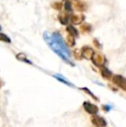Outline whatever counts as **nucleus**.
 <instances>
[{
	"label": "nucleus",
	"instance_id": "1",
	"mask_svg": "<svg viewBox=\"0 0 126 127\" xmlns=\"http://www.w3.org/2000/svg\"><path fill=\"white\" fill-rule=\"evenodd\" d=\"M43 38H44V40H45V42H47L48 45L49 46V48H50V49H52V50L54 51L56 55H59V56L62 59L64 62H67V64H69V65H71V66H74V64L71 62L70 59H69L68 57L66 56L65 54H64L63 52L59 49V47H58V46L55 44V42H54L52 36H51V35H49L48 32H44V33H43Z\"/></svg>",
	"mask_w": 126,
	"mask_h": 127
},
{
	"label": "nucleus",
	"instance_id": "2",
	"mask_svg": "<svg viewBox=\"0 0 126 127\" xmlns=\"http://www.w3.org/2000/svg\"><path fill=\"white\" fill-rule=\"evenodd\" d=\"M51 36H52L53 40H54V42H55L56 45L59 47V49H61L64 54H65L66 56L68 57V58L70 59L71 52H70V50H69L68 48H67V44L65 43V41L63 40V38L61 35V34H60L59 32H54V33L52 34Z\"/></svg>",
	"mask_w": 126,
	"mask_h": 127
},
{
	"label": "nucleus",
	"instance_id": "3",
	"mask_svg": "<svg viewBox=\"0 0 126 127\" xmlns=\"http://www.w3.org/2000/svg\"><path fill=\"white\" fill-rule=\"evenodd\" d=\"M111 80L117 87H118L120 89L126 92V79L125 77L119 75V74H116V75H113Z\"/></svg>",
	"mask_w": 126,
	"mask_h": 127
},
{
	"label": "nucleus",
	"instance_id": "4",
	"mask_svg": "<svg viewBox=\"0 0 126 127\" xmlns=\"http://www.w3.org/2000/svg\"><path fill=\"white\" fill-rule=\"evenodd\" d=\"M91 60H92V62H93V63L99 67H104L106 62L105 57L103 55H101V54H98V53H94V55H93Z\"/></svg>",
	"mask_w": 126,
	"mask_h": 127
},
{
	"label": "nucleus",
	"instance_id": "5",
	"mask_svg": "<svg viewBox=\"0 0 126 127\" xmlns=\"http://www.w3.org/2000/svg\"><path fill=\"white\" fill-rule=\"evenodd\" d=\"M83 107L87 113L92 114V115H97V113L99 112V107L89 101H85L83 103Z\"/></svg>",
	"mask_w": 126,
	"mask_h": 127
},
{
	"label": "nucleus",
	"instance_id": "6",
	"mask_svg": "<svg viewBox=\"0 0 126 127\" xmlns=\"http://www.w3.org/2000/svg\"><path fill=\"white\" fill-rule=\"evenodd\" d=\"M91 121L93 125H94L96 127H105L107 126V122L103 117L98 115H93L91 118Z\"/></svg>",
	"mask_w": 126,
	"mask_h": 127
},
{
	"label": "nucleus",
	"instance_id": "7",
	"mask_svg": "<svg viewBox=\"0 0 126 127\" xmlns=\"http://www.w3.org/2000/svg\"><path fill=\"white\" fill-rule=\"evenodd\" d=\"M81 51V55H82V58H86L87 60H91L93 55H94V51L89 46H84L82 49H80Z\"/></svg>",
	"mask_w": 126,
	"mask_h": 127
},
{
	"label": "nucleus",
	"instance_id": "8",
	"mask_svg": "<svg viewBox=\"0 0 126 127\" xmlns=\"http://www.w3.org/2000/svg\"><path fill=\"white\" fill-rule=\"evenodd\" d=\"M85 16L82 14H72L69 17V20L74 24H80L84 21Z\"/></svg>",
	"mask_w": 126,
	"mask_h": 127
},
{
	"label": "nucleus",
	"instance_id": "9",
	"mask_svg": "<svg viewBox=\"0 0 126 127\" xmlns=\"http://www.w3.org/2000/svg\"><path fill=\"white\" fill-rule=\"evenodd\" d=\"M99 68H100V74L103 78L105 79V80H111V79H112V77H113L112 73H111L107 67L104 66V67H99Z\"/></svg>",
	"mask_w": 126,
	"mask_h": 127
},
{
	"label": "nucleus",
	"instance_id": "10",
	"mask_svg": "<svg viewBox=\"0 0 126 127\" xmlns=\"http://www.w3.org/2000/svg\"><path fill=\"white\" fill-rule=\"evenodd\" d=\"M54 78L56 79L57 80H59V81H61V83L65 84V85L68 86V87H74V86L73 85L71 82H69L68 80H67V79L65 78L64 76H62L61 74H54Z\"/></svg>",
	"mask_w": 126,
	"mask_h": 127
},
{
	"label": "nucleus",
	"instance_id": "11",
	"mask_svg": "<svg viewBox=\"0 0 126 127\" xmlns=\"http://www.w3.org/2000/svg\"><path fill=\"white\" fill-rule=\"evenodd\" d=\"M58 19H59V21L61 22V24H63V25H65V24H67V23H68L69 21V17L68 15H67V13H61L59 15V17H58Z\"/></svg>",
	"mask_w": 126,
	"mask_h": 127
},
{
	"label": "nucleus",
	"instance_id": "12",
	"mask_svg": "<svg viewBox=\"0 0 126 127\" xmlns=\"http://www.w3.org/2000/svg\"><path fill=\"white\" fill-rule=\"evenodd\" d=\"M67 31L69 33V35H72V36H79V32H78L77 29L74 28L72 25H68L67 27Z\"/></svg>",
	"mask_w": 126,
	"mask_h": 127
},
{
	"label": "nucleus",
	"instance_id": "13",
	"mask_svg": "<svg viewBox=\"0 0 126 127\" xmlns=\"http://www.w3.org/2000/svg\"><path fill=\"white\" fill-rule=\"evenodd\" d=\"M16 58H17L18 61H20V62H26V63L32 64V62H30V61L28 60L27 56H26V55H24V54H23V53L17 54V55H16Z\"/></svg>",
	"mask_w": 126,
	"mask_h": 127
},
{
	"label": "nucleus",
	"instance_id": "14",
	"mask_svg": "<svg viewBox=\"0 0 126 127\" xmlns=\"http://www.w3.org/2000/svg\"><path fill=\"white\" fill-rule=\"evenodd\" d=\"M80 30L83 33H89V32L92 31V25L90 24H87V23L81 24Z\"/></svg>",
	"mask_w": 126,
	"mask_h": 127
},
{
	"label": "nucleus",
	"instance_id": "15",
	"mask_svg": "<svg viewBox=\"0 0 126 127\" xmlns=\"http://www.w3.org/2000/svg\"><path fill=\"white\" fill-rule=\"evenodd\" d=\"M66 41H67V43L69 47H74L75 45V40H74V37L72 36V35H67V38H66Z\"/></svg>",
	"mask_w": 126,
	"mask_h": 127
},
{
	"label": "nucleus",
	"instance_id": "16",
	"mask_svg": "<svg viewBox=\"0 0 126 127\" xmlns=\"http://www.w3.org/2000/svg\"><path fill=\"white\" fill-rule=\"evenodd\" d=\"M75 8H76V10H79V11H84L86 9V4L82 3V2H79V3L75 4Z\"/></svg>",
	"mask_w": 126,
	"mask_h": 127
},
{
	"label": "nucleus",
	"instance_id": "17",
	"mask_svg": "<svg viewBox=\"0 0 126 127\" xmlns=\"http://www.w3.org/2000/svg\"><path fill=\"white\" fill-rule=\"evenodd\" d=\"M0 41L3 42H8V43H10L11 42V40H10V37L7 36L5 34L3 33H0Z\"/></svg>",
	"mask_w": 126,
	"mask_h": 127
},
{
	"label": "nucleus",
	"instance_id": "18",
	"mask_svg": "<svg viewBox=\"0 0 126 127\" xmlns=\"http://www.w3.org/2000/svg\"><path fill=\"white\" fill-rule=\"evenodd\" d=\"M51 6H52V8H54V10H61V8L63 7V4L61 2H54V3H53L52 4H51Z\"/></svg>",
	"mask_w": 126,
	"mask_h": 127
},
{
	"label": "nucleus",
	"instance_id": "19",
	"mask_svg": "<svg viewBox=\"0 0 126 127\" xmlns=\"http://www.w3.org/2000/svg\"><path fill=\"white\" fill-rule=\"evenodd\" d=\"M80 89H81V90H83V91H84V92H85V93H86V94H89V95H90V96H91V97H93V99H95V100H97V101H98V100H99V99H98V98H97V97H96V96L94 95V94H93V93H92V92H91V91H90V90H89V89H88V88H87V87H81V88H80Z\"/></svg>",
	"mask_w": 126,
	"mask_h": 127
},
{
	"label": "nucleus",
	"instance_id": "20",
	"mask_svg": "<svg viewBox=\"0 0 126 127\" xmlns=\"http://www.w3.org/2000/svg\"><path fill=\"white\" fill-rule=\"evenodd\" d=\"M74 56L75 57L77 60H81L82 59V55H81V51L79 49H75L74 51Z\"/></svg>",
	"mask_w": 126,
	"mask_h": 127
},
{
	"label": "nucleus",
	"instance_id": "21",
	"mask_svg": "<svg viewBox=\"0 0 126 127\" xmlns=\"http://www.w3.org/2000/svg\"><path fill=\"white\" fill-rule=\"evenodd\" d=\"M64 7H65V10L67 11H72V4L69 1H66L65 4H64Z\"/></svg>",
	"mask_w": 126,
	"mask_h": 127
},
{
	"label": "nucleus",
	"instance_id": "22",
	"mask_svg": "<svg viewBox=\"0 0 126 127\" xmlns=\"http://www.w3.org/2000/svg\"><path fill=\"white\" fill-rule=\"evenodd\" d=\"M93 44H94L95 45V47H97L98 49H101V44L99 43V41L97 40V39H94V40H93Z\"/></svg>",
	"mask_w": 126,
	"mask_h": 127
},
{
	"label": "nucleus",
	"instance_id": "23",
	"mask_svg": "<svg viewBox=\"0 0 126 127\" xmlns=\"http://www.w3.org/2000/svg\"><path fill=\"white\" fill-rule=\"evenodd\" d=\"M103 108H104L106 112H109V111L112 108V106H111V105H103Z\"/></svg>",
	"mask_w": 126,
	"mask_h": 127
},
{
	"label": "nucleus",
	"instance_id": "24",
	"mask_svg": "<svg viewBox=\"0 0 126 127\" xmlns=\"http://www.w3.org/2000/svg\"><path fill=\"white\" fill-rule=\"evenodd\" d=\"M3 81L0 79V89H1V87H3Z\"/></svg>",
	"mask_w": 126,
	"mask_h": 127
},
{
	"label": "nucleus",
	"instance_id": "25",
	"mask_svg": "<svg viewBox=\"0 0 126 127\" xmlns=\"http://www.w3.org/2000/svg\"><path fill=\"white\" fill-rule=\"evenodd\" d=\"M0 30H1V27H0Z\"/></svg>",
	"mask_w": 126,
	"mask_h": 127
}]
</instances>
